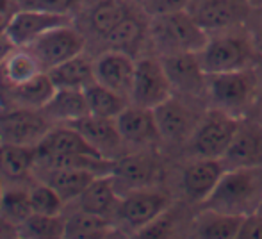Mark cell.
Listing matches in <instances>:
<instances>
[{
	"label": "cell",
	"mask_w": 262,
	"mask_h": 239,
	"mask_svg": "<svg viewBox=\"0 0 262 239\" xmlns=\"http://www.w3.org/2000/svg\"><path fill=\"white\" fill-rule=\"evenodd\" d=\"M262 202V164L259 166L227 168L212 194L202 209L225 214L248 216L259 211Z\"/></svg>",
	"instance_id": "6da1fadb"
},
{
	"label": "cell",
	"mask_w": 262,
	"mask_h": 239,
	"mask_svg": "<svg viewBox=\"0 0 262 239\" xmlns=\"http://www.w3.org/2000/svg\"><path fill=\"white\" fill-rule=\"evenodd\" d=\"M148 34L162 56L182 52H200L209 41V32L200 27L186 9L152 16Z\"/></svg>",
	"instance_id": "7a4b0ae2"
},
{
	"label": "cell",
	"mask_w": 262,
	"mask_h": 239,
	"mask_svg": "<svg viewBox=\"0 0 262 239\" xmlns=\"http://www.w3.org/2000/svg\"><path fill=\"white\" fill-rule=\"evenodd\" d=\"M257 50L253 38L237 29L217 32L209 36V41L198 52L202 68L207 75L237 72V70L253 68L257 59Z\"/></svg>",
	"instance_id": "3957f363"
},
{
	"label": "cell",
	"mask_w": 262,
	"mask_h": 239,
	"mask_svg": "<svg viewBox=\"0 0 262 239\" xmlns=\"http://www.w3.org/2000/svg\"><path fill=\"white\" fill-rule=\"evenodd\" d=\"M207 91L214 107L237 116L252 107L259 93V79L253 68L207 75Z\"/></svg>",
	"instance_id": "277c9868"
},
{
	"label": "cell",
	"mask_w": 262,
	"mask_h": 239,
	"mask_svg": "<svg viewBox=\"0 0 262 239\" xmlns=\"http://www.w3.org/2000/svg\"><path fill=\"white\" fill-rule=\"evenodd\" d=\"M243 121L221 109H210L198 121L189 143L196 157L223 159Z\"/></svg>",
	"instance_id": "5b68a950"
},
{
	"label": "cell",
	"mask_w": 262,
	"mask_h": 239,
	"mask_svg": "<svg viewBox=\"0 0 262 239\" xmlns=\"http://www.w3.org/2000/svg\"><path fill=\"white\" fill-rule=\"evenodd\" d=\"M55 123L41 109H0V141L38 148Z\"/></svg>",
	"instance_id": "8992f818"
},
{
	"label": "cell",
	"mask_w": 262,
	"mask_h": 239,
	"mask_svg": "<svg viewBox=\"0 0 262 239\" xmlns=\"http://www.w3.org/2000/svg\"><path fill=\"white\" fill-rule=\"evenodd\" d=\"M84 47H86L84 34L70 21L43 34L27 49L36 56L43 72H50L72 57L80 56L84 52Z\"/></svg>",
	"instance_id": "52a82bcc"
},
{
	"label": "cell",
	"mask_w": 262,
	"mask_h": 239,
	"mask_svg": "<svg viewBox=\"0 0 262 239\" xmlns=\"http://www.w3.org/2000/svg\"><path fill=\"white\" fill-rule=\"evenodd\" d=\"M169 205H171V198L154 187L130 191L121 197L116 212V223H121L127 229L138 232L161 218L164 212H168Z\"/></svg>",
	"instance_id": "ba28073f"
},
{
	"label": "cell",
	"mask_w": 262,
	"mask_h": 239,
	"mask_svg": "<svg viewBox=\"0 0 262 239\" xmlns=\"http://www.w3.org/2000/svg\"><path fill=\"white\" fill-rule=\"evenodd\" d=\"M173 97V84L161 59L143 57L136 61L134 84L130 91V104L156 109Z\"/></svg>",
	"instance_id": "9c48e42d"
},
{
	"label": "cell",
	"mask_w": 262,
	"mask_h": 239,
	"mask_svg": "<svg viewBox=\"0 0 262 239\" xmlns=\"http://www.w3.org/2000/svg\"><path fill=\"white\" fill-rule=\"evenodd\" d=\"M72 21L70 14L50 13V11L31 9V7H21L6 29V36L13 47L16 49H27L36 39H39L49 31Z\"/></svg>",
	"instance_id": "30bf717a"
},
{
	"label": "cell",
	"mask_w": 262,
	"mask_h": 239,
	"mask_svg": "<svg viewBox=\"0 0 262 239\" xmlns=\"http://www.w3.org/2000/svg\"><path fill=\"white\" fill-rule=\"evenodd\" d=\"M207 32L237 29L252 13L250 0H198L189 11Z\"/></svg>",
	"instance_id": "8fae6325"
},
{
	"label": "cell",
	"mask_w": 262,
	"mask_h": 239,
	"mask_svg": "<svg viewBox=\"0 0 262 239\" xmlns=\"http://www.w3.org/2000/svg\"><path fill=\"white\" fill-rule=\"evenodd\" d=\"M161 173V166L148 154H123L114 161L113 177L120 194L152 187Z\"/></svg>",
	"instance_id": "7c38bea8"
},
{
	"label": "cell",
	"mask_w": 262,
	"mask_h": 239,
	"mask_svg": "<svg viewBox=\"0 0 262 239\" xmlns=\"http://www.w3.org/2000/svg\"><path fill=\"white\" fill-rule=\"evenodd\" d=\"M93 62L97 82L104 84L109 90L116 91L130 100L136 73V61L132 59L130 54L109 49L104 54H100Z\"/></svg>",
	"instance_id": "4fadbf2b"
},
{
	"label": "cell",
	"mask_w": 262,
	"mask_h": 239,
	"mask_svg": "<svg viewBox=\"0 0 262 239\" xmlns=\"http://www.w3.org/2000/svg\"><path fill=\"white\" fill-rule=\"evenodd\" d=\"M73 128L80 132L86 138V141L100 154L104 159L116 161L118 157L123 156L125 141L118 131L116 120L100 118V116L88 115L80 120H75L72 123Z\"/></svg>",
	"instance_id": "5bb4252c"
},
{
	"label": "cell",
	"mask_w": 262,
	"mask_h": 239,
	"mask_svg": "<svg viewBox=\"0 0 262 239\" xmlns=\"http://www.w3.org/2000/svg\"><path fill=\"white\" fill-rule=\"evenodd\" d=\"M225 171L227 164L223 159L196 157L193 163L187 164L182 173V189L186 197L202 205L216 189Z\"/></svg>",
	"instance_id": "9a60e30c"
},
{
	"label": "cell",
	"mask_w": 262,
	"mask_h": 239,
	"mask_svg": "<svg viewBox=\"0 0 262 239\" xmlns=\"http://www.w3.org/2000/svg\"><path fill=\"white\" fill-rule=\"evenodd\" d=\"M116 125L125 145L152 146L159 139H162L154 109L128 104L125 111L116 118Z\"/></svg>",
	"instance_id": "2e32d148"
},
{
	"label": "cell",
	"mask_w": 262,
	"mask_h": 239,
	"mask_svg": "<svg viewBox=\"0 0 262 239\" xmlns=\"http://www.w3.org/2000/svg\"><path fill=\"white\" fill-rule=\"evenodd\" d=\"M55 84L47 72L36 75L34 79L11 88H0L2 109L24 107V109H43L55 93Z\"/></svg>",
	"instance_id": "e0dca14e"
},
{
	"label": "cell",
	"mask_w": 262,
	"mask_h": 239,
	"mask_svg": "<svg viewBox=\"0 0 262 239\" xmlns=\"http://www.w3.org/2000/svg\"><path fill=\"white\" fill-rule=\"evenodd\" d=\"M121 194L118 191L116 184L111 175L97 177L90 186L84 189V193L77 198L68 207L80 209V211L93 212V214L104 216L113 222H116V212L120 207Z\"/></svg>",
	"instance_id": "ac0fdd59"
},
{
	"label": "cell",
	"mask_w": 262,
	"mask_h": 239,
	"mask_svg": "<svg viewBox=\"0 0 262 239\" xmlns=\"http://www.w3.org/2000/svg\"><path fill=\"white\" fill-rule=\"evenodd\" d=\"M154 113H156V120L159 131H161V138L173 143L191 139L198 121H200L194 118V115L187 105H184L175 97L162 102L159 107L154 109Z\"/></svg>",
	"instance_id": "d6986e66"
},
{
	"label": "cell",
	"mask_w": 262,
	"mask_h": 239,
	"mask_svg": "<svg viewBox=\"0 0 262 239\" xmlns=\"http://www.w3.org/2000/svg\"><path fill=\"white\" fill-rule=\"evenodd\" d=\"M164 70L173 84V90L196 93L202 88H207V73L202 68L198 52L169 54L161 57Z\"/></svg>",
	"instance_id": "ffe728a7"
},
{
	"label": "cell",
	"mask_w": 262,
	"mask_h": 239,
	"mask_svg": "<svg viewBox=\"0 0 262 239\" xmlns=\"http://www.w3.org/2000/svg\"><path fill=\"white\" fill-rule=\"evenodd\" d=\"M38 150L0 141V180L4 184H32Z\"/></svg>",
	"instance_id": "44dd1931"
},
{
	"label": "cell",
	"mask_w": 262,
	"mask_h": 239,
	"mask_svg": "<svg viewBox=\"0 0 262 239\" xmlns=\"http://www.w3.org/2000/svg\"><path fill=\"white\" fill-rule=\"evenodd\" d=\"M38 156H91L102 157L82 134L72 125H55L49 132L41 145L38 146ZM104 159V157H102ZM111 161V159H109Z\"/></svg>",
	"instance_id": "7402d4cb"
},
{
	"label": "cell",
	"mask_w": 262,
	"mask_h": 239,
	"mask_svg": "<svg viewBox=\"0 0 262 239\" xmlns=\"http://www.w3.org/2000/svg\"><path fill=\"white\" fill-rule=\"evenodd\" d=\"M223 161L227 168L262 164V125L241 123Z\"/></svg>",
	"instance_id": "603a6c76"
},
{
	"label": "cell",
	"mask_w": 262,
	"mask_h": 239,
	"mask_svg": "<svg viewBox=\"0 0 262 239\" xmlns=\"http://www.w3.org/2000/svg\"><path fill=\"white\" fill-rule=\"evenodd\" d=\"M66 218V239H114L116 222L93 212L73 209Z\"/></svg>",
	"instance_id": "cb8c5ba5"
},
{
	"label": "cell",
	"mask_w": 262,
	"mask_h": 239,
	"mask_svg": "<svg viewBox=\"0 0 262 239\" xmlns=\"http://www.w3.org/2000/svg\"><path fill=\"white\" fill-rule=\"evenodd\" d=\"M34 177L50 184L59 193V197L66 202V205H70L84 193V189L98 175L86 170H38L34 171Z\"/></svg>",
	"instance_id": "d4e9b609"
},
{
	"label": "cell",
	"mask_w": 262,
	"mask_h": 239,
	"mask_svg": "<svg viewBox=\"0 0 262 239\" xmlns=\"http://www.w3.org/2000/svg\"><path fill=\"white\" fill-rule=\"evenodd\" d=\"M55 125L72 123L90 115L86 93L82 90H61L57 88L50 102L41 109Z\"/></svg>",
	"instance_id": "484cf974"
},
{
	"label": "cell",
	"mask_w": 262,
	"mask_h": 239,
	"mask_svg": "<svg viewBox=\"0 0 262 239\" xmlns=\"http://www.w3.org/2000/svg\"><path fill=\"white\" fill-rule=\"evenodd\" d=\"M55 84V88L61 90H86L88 86L97 80L95 77V62L88 59L84 54L68 59L62 64L55 66L50 72H47Z\"/></svg>",
	"instance_id": "4316f807"
},
{
	"label": "cell",
	"mask_w": 262,
	"mask_h": 239,
	"mask_svg": "<svg viewBox=\"0 0 262 239\" xmlns=\"http://www.w3.org/2000/svg\"><path fill=\"white\" fill-rule=\"evenodd\" d=\"M39 73H43V68L34 54L29 49H16L14 47L9 56L0 64V88L24 84L34 79Z\"/></svg>",
	"instance_id": "83f0119b"
},
{
	"label": "cell",
	"mask_w": 262,
	"mask_h": 239,
	"mask_svg": "<svg viewBox=\"0 0 262 239\" xmlns=\"http://www.w3.org/2000/svg\"><path fill=\"white\" fill-rule=\"evenodd\" d=\"M243 216L202 209L194 220V239H237Z\"/></svg>",
	"instance_id": "f1b7e54d"
},
{
	"label": "cell",
	"mask_w": 262,
	"mask_h": 239,
	"mask_svg": "<svg viewBox=\"0 0 262 239\" xmlns=\"http://www.w3.org/2000/svg\"><path fill=\"white\" fill-rule=\"evenodd\" d=\"M84 93H86L90 115L100 116V118L116 120L125 111V107L130 104V100L125 98L123 95L109 90V88L97 82V80L91 86H88L84 90Z\"/></svg>",
	"instance_id": "f546056e"
},
{
	"label": "cell",
	"mask_w": 262,
	"mask_h": 239,
	"mask_svg": "<svg viewBox=\"0 0 262 239\" xmlns=\"http://www.w3.org/2000/svg\"><path fill=\"white\" fill-rule=\"evenodd\" d=\"M128 14H132V11L125 0H98L90 13V25L97 34L107 38Z\"/></svg>",
	"instance_id": "4dcf8cb0"
},
{
	"label": "cell",
	"mask_w": 262,
	"mask_h": 239,
	"mask_svg": "<svg viewBox=\"0 0 262 239\" xmlns=\"http://www.w3.org/2000/svg\"><path fill=\"white\" fill-rule=\"evenodd\" d=\"M29 187L31 184H7L0 200V216L14 225H21L32 214Z\"/></svg>",
	"instance_id": "1f68e13d"
},
{
	"label": "cell",
	"mask_w": 262,
	"mask_h": 239,
	"mask_svg": "<svg viewBox=\"0 0 262 239\" xmlns=\"http://www.w3.org/2000/svg\"><path fill=\"white\" fill-rule=\"evenodd\" d=\"M20 239H66L64 214L47 216L32 212L21 225H18Z\"/></svg>",
	"instance_id": "d6a6232c"
},
{
	"label": "cell",
	"mask_w": 262,
	"mask_h": 239,
	"mask_svg": "<svg viewBox=\"0 0 262 239\" xmlns=\"http://www.w3.org/2000/svg\"><path fill=\"white\" fill-rule=\"evenodd\" d=\"M146 31H148V29L145 27V24L132 13V14H128L120 25H116V27L109 32L105 41L109 43L111 49L130 54V50L136 49V47L143 41Z\"/></svg>",
	"instance_id": "836d02e7"
},
{
	"label": "cell",
	"mask_w": 262,
	"mask_h": 239,
	"mask_svg": "<svg viewBox=\"0 0 262 239\" xmlns=\"http://www.w3.org/2000/svg\"><path fill=\"white\" fill-rule=\"evenodd\" d=\"M29 193H31L32 212H36V214L59 216L64 214V209L68 207L66 202L59 197L57 191L43 180L36 179V182H32L29 187Z\"/></svg>",
	"instance_id": "e575fe53"
},
{
	"label": "cell",
	"mask_w": 262,
	"mask_h": 239,
	"mask_svg": "<svg viewBox=\"0 0 262 239\" xmlns=\"http://www.w3.org/2000/svg\"><path fill=\"white\" fill-rule=\"evenodd\" d=\"M79 0H21V7H31V9L50 11V13L70 14Z\"/></svg>",
	"instance_id": "d590c367"
},
{
	"label": "cell",
	"mask_w": 262,
	"mask_h": 239,
	"mask_svg": "<svg viewBox=\"0 0 262 239\" xmlns=\"http://www.w3.org/2000/svg\"><path fill=\"white\" fill-rule=\"evenodd\" d=\"M169 229H171V220L168 218V212H164L154 223L138 230V239H166L169 236Z\"/></svg>",
	"instance_id": "8d00e7d4"
},
{
	"label": "cell",
	"mask_w": 262,
	"mask_h": 239,
	"mask_svg": "<svg viewBox=\"0 0 262 239\" xmlns=\"http://www.w3.org/2000/svg\"><path fill=\"white\" fill-rule=\"evenodd\" d=\"M237 239H262V214L253 212V214L245 216Z\"/></svg>",
	"instance_id": "74e56055"
},
{
	"label": "cell",
	"mask_w": 262,
	"mask_h": 239,
	"mask_svg": "<svg viewBox=\"0 0 262 239\" xmlns=\"http://www.w3.org/2000/svg\"><path fill=\"white\" fill-rule=\"evenodd\" d=\"M21 9V2L18 0H0V32H6L13 18Z\"/></svg>",
	"instance_id": "f35d334b"
},
{
	"label": "cell",
	"mask_w": 262,
	"mask_h": 239,
	"mask_svg": "<svg viewBox=\"0 0 262 239\" xmlns=\"http://www.w3.org/2000/svg\"><path fill=\"white\" fill-rule=\"evenodd\" d=\"M187 0H146V7L150 9L152 16L162 13H171V11L184 9Z\"/></svg>",
	"instance_id": "ab89813d"
},
{
	"label": "cell",
	"mask_w": 262,
	"mask_h": 239,
	"mask_svg": "<svg viewBox=\"0 0 262 239\" xmlns=\"http://www.w3.org/2000/svg\"><path fill=\"white\" fill-rule=\"evenodd\" d=\"M0 239H20L18 234V225L11 223L4 216H0Z\"/></svg>",
	"instance_id": "60d3db41"
},
{
	"label": "cell",
	"mask_w": 262,
	"mask_h": 239,
	"mask_svg": "<svg viewBox=\"0 0 262 239\" xmlns=\"http://www.w3.org/2000/svg\"><path fill=\"white\" fill-rule=\"evenodd\" d=\"M13 49H14L13 43L7 39L6 32H0V64H2V61L6 59L7 56H9Z\"/></svg>",
	"instance_id": "b9f144b4"
},
{
	"label": "cell",
	"mask_w": 262,
	"mask_h": 239,
	"mask_svg": "<svg viewBox=\"0 0 262 239\" xmlns=\"http://www.w3.org/2000/svg\"><path fill=\"white\" fill-rule=\"evenodd\" d=\"M255 47H257V50H259V54L262 56V24H260V27H259V34L255 36Z\"/></svg>",
	"instance_id": "7bdbcfd3"
},
{
	"label": "cell",
	"mask_w": 262,
	"mask_h": 239,
	"mask_svg": "<svg viewBox=\"0 0 262 239\" xmlns=\"http://www.w3.org/2000/svg\"><path fill=\"white\" fill-rule=\"evenodd\" d=\"M4 189H6V184L0 180V200H2V194H4Z\"/></svg>",
	"instance_id": "ee69618b"
},
{
	"label": "cell",
	"mask_w": 262,
	"mask_h": 239,
	"mask_svg": "<svg viewBox=\"0 0 262 239\" xmlns=\"http://www.w3.org/2000/svg\"><path fill=\"white\" fill-rule=\"evenodd\" d=\"M257 212H259V214H262V202H260V205H259V211H257Z\"/></svg>",
	"instance_id": "f6af8a7d"
},
{
	"label": "cell",
	"mask_w": 262,
	"mask_h": 239,
	"mask_svg": "<svg viewBox=\"0 0 262 239\" xmlns=\"http://www.w3.org/2000/svg\"><path fill=\"white\" fill-rule=\"evenodd\" d=\"M0 109H2V97H0Z\"/></svg>",
	"instance_id": "bcb514c9"
},
{
	"label": "cell",
	"mask_w": 262,
	"mask_h": 239,
	"mask_svg": "<svg viewBox=\"0 0 262 239\" xmlns=\"http://www.w3.org/2000/svg\"><path fill=\"white\" fill-rule=\"evenodd\" d=\"M260 93H262V88H260Z\"/></svg>",
	"instance_id": "7dc6e473"
}]
</instances>
